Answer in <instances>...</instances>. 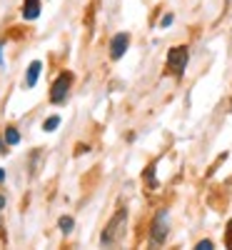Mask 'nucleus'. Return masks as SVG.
<instances>
[{"label":"nucleus","instance_id":"7","mask_svg":"<svg viewBox=\"0 0 232 250\" xmlns=\"http://www.w3.org/2000/svg\"><path fill=\"white\" fill-rule=\"evenodd\" d=\"M40 15V0H23V18L35 20Z\"/></svg>","mask_w":232,"mask_h":250},{"label":"nucleus","instance_id":"6","mask_svg":"<svg viewBox=\"0 0 232 250\" xmlns=\"http://www.w3.org/2000/svg\"><path fill=\"white\" fill-rule=\"evenodd\" d=\"M40 73H43V62H40V60H33L30 65H28V73H25V88H35V83H38Z\"/></svg>","mask_w":232,"mask_h":250},{"label":"nucleus","instance_id":"9","mask_svg":"<svg viewBox=\"0 0 232 250\" xmlns=\"http://www.w3.org/2000/svg\"><path fill=\"white\" fill-rule=\"evenodd\" d=\"M20 143V133L15 128H5V145H18Z\"/></svg>","mask_w":232,"mask_h":250},{"label":"nucleus","instance_id":"11","mask_svg":"<svg viewBox=\"0 0 232 250\" xmlns=\"http://www.w3.org/2000/svg\"><path fill=\"white\" fill-rule=\"evenodd\" d=\"M142 178L147 180V185H150L153 190H155V188H157V180H155V168H153V165H150V168L145 170V175H142Z\"/></svg>","mask_w":232,"mask_h":250},{"label":"nucleus","instance_id":"4","mask_svg":"<svg viewBox=\"0 0 232 250\" xmlns=\"http://www.w3.org/2000/svg\"><path fill=\"white\" fill-rule=\"evenodd\" d=\"M165 240H167V210H160L153 220V228H150V243L162 245Z\"/></svg>","mask_w":232,"mask_h":250},{"label":"nucleus","instance_id":"13","mask_svg":"<svg viewBox=\"0 0 232 250\" xmlns=\"http://www.w3.org/2000/svg\"><path fill=\"white\" fill-rule=\"evenodd\" d=\"M225 245L232 248V223H227V230H225Z\"/></svg>","mask_w":232,"mask_h":250},{"label":"nucleus","instance_id":"5","mask_svg":"<svg viewBox=\"0 0 232 250\" xmlns=\"http://www.w3.org/2000/svg\"><path fill=\"white\" fill-rule=\"evenodd\" d=\"M128 45H130V35L128 33H117L110 40V58L113 60H120L125 53H128Z\"/></svg>","mask_w":232,"mask_h":250},{"label":"nucleus","instance_id":"16","mask_svg":"<svg viewBox=\"0 0 232 250\" xmlns=\"http://www.w3.org/2000/svg\"><path fill=\"white\" fill-rule=\"evenodd\" d=\"M3 180H5V170H3V168H0V183H3Z\"/></svg>","mask_w":232,"mask_h":250},{"label":"nucleus","instance_id":"8","mask_svg":"<svg viewBox=\"0 0 232 250\" xmlns=\"http://www.w3.org/2000/svg\"><path fill=\"white\" fill-rule=\"evenodd\" d=\"M58 228H60V230L65 233V235H70V233H73V228H75V220H73L70 215H62V218L58 220Z\"/></svg>","mask_w":232,"mask_h":250},{"label":"nucleus","instance_id":"1","mask_svg":"<svg viewBox=\"0 0 232 250\" xmlns=\"http://www.w3.org/2000/svg\"><path fill=\"white\" fill-rule=\"evenodd\" d=\"M125 223H128V210H125V208H120V210L110 218V223L105 225V230H102V235H100V243H102V245H115V243L122 238V233H125Z\"/></svg>","mask_w":232,"mask_h":250},{"label":"nucleus","instance_id":"14","mask_svg":"<svg viewBox=\"0 0 232 250\" xmlns=\"http://www.w3.org/2000/svg\"><path fill=\"white\" fill-rule=\"evenodd\" d=\"M197 250H213V240H200L197 243Z\"/></svg>","mask_w":232,"mask_h":250},{"label":"nucleus","instance_id":"2","mask_svg":"<svg viewBox=\"0 0 232 250\" xmlns=\"http://www.w3.org/2000/svg\"><path fill=\"white\" fill-rule=\"evenodd\" d=\"M70 88H73V73L70 70H62L55 80H53V85H50V103H62L68 98V93H70Z\"/></svg>","mask_w":232,"mask_h":250},{"label":"nucleus","instance_id":"3","mask_svg":"<svg viewBox=\"0 0 232 250\" xmlns=\"http://www.w3.org/2000/svg\"><path fill=\"white\" fill-rule=\"evenodd\" d=\"M187 60H190V50L185 45H175V48H170V53H167V68H170L173 75L180 78L187 68Z\"/></svg>","mask_w":232,"mask_h":250},{"label":"nucleus","instance_id":"10","mask_svg":"<svg viewBox=\"0 0 232 250\" xmlns=\"http://www.w3.org/2000/svg\"><path fill=\"white\" fill-rule=\"evenodd\" d=\"M58 125H60V115H50L45 123H43V130H48V133H53L55 128H58Z\"/></svg>","mask_w":232,"mask_h":250},{"label":"nucleus","instance_id":"15","mask_svg":"<svg viewBox=\"0 0 232 250\" xmlns=\"http://www.w3.org/2000/svg\"><path fill=\"white\" fill-rule=\"evenodd\" d=\"M82 153H88V145H77L75 148V155H82Z\"/></svg>","mask_w":232,"mask_h":250},{"label":"nucleus","instance_id":"12","mask_svg":"<svg viewBox=\"0 0 232 250\" xmlns=\"http://www.w3.org/2000/svg\"><path fill=\"white\" fill-rule=\"evenodd\" d=\"M173 20H175V15H173V13H167V15L160 20V28H170V25H173Z\"/></svg>","mask_w":232,"mask_h":250},{"label":"nucleus","instance_id":"17","mask_svg":"<svg viewBox=\"0 0 232 250\" xmlns=\"http://www.w3.org/2000/svg\"><path fill=\"white\" fill-rule=\"evenodd\" d=\"M3 205H5V198H3V195H0V208H3Z\"/></svg>","mask_w":232,"mask_h":250}]
</instances>
